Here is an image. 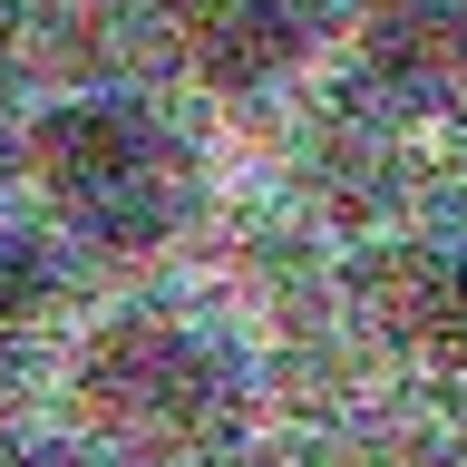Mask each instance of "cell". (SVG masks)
<instances>
[{
	"instance_id": "cell-3",
	"label": "cell",
	"mask_w": 467,
	"mask_h": 467,
	"mask_svg": "<svg viewBox=\"0 0 467 467\" xmlns=\"http://www.w3.org/2000/svg\"><path fill=\"white\" fill-rule=\"evenodd\" d=\"M29 283H39V273H29V263L10 254V244H0V321H10V312L29 302Z\"/></svg>"
},
{
	"instance_id": "cell-1",
	"label": "cell",
	"mask_w": 467,
	"mask_h": 467,
	"mask_svg": "<svg viewBox=\"0 0 467 467\" xmlns=\"http://www.w3.org/2000/svg\"><path fill=\"white\" fill-rule=\"evenodd\" d=\"M39 185L98 244H156V224L185 204L175 146L156 137L146 108H117V98H68L39 117Z\"/></svg>"
},
{
	"instance_id": "cell-2",
	"label": "cell",
	"mask_w": 467,
	"mask_h": 467,
	"mask_svg": "<svg viewBox=\"0 0 467 467\" xmlns=\"http://www.w3.org/2000/svg\"><path fill=\"white\" fill-rule=\"evenodd\" d=\"M175 29L224 88H254L302 58V39L321 29V0H175Z\"/></svg>"
}]
</instances>
